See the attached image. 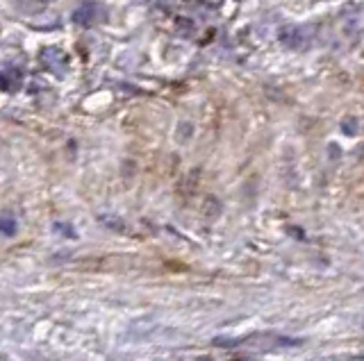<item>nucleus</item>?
I'll return each instance as SVG.
<instances>
[{"instance_id":"obj_1","label":"nucleus","mask_w":364,"mask_h":361,"mask_svg":"<svg viewBox=\"0 0 364 361\" xmlns=\"http://www.w3.org/2000/svg\"><path fill=\"white\" fill-rule=\"evenodd\" d=\"M216 345H223V348H253V350H278V348H294L298 345L300 341H294V339H285V336H274V334H253L249 339H242V341H214Z\"/></svg>"},{"instance_id":"obj_2","label":"nucleus","mask_w":364,"mask_h":361,"mask_svg":"<svg viewBox=\"0 0 364 361\" xmlns=\"http://www.w3.org/2000/svg\"><path fill=\"white\" fill-rule=\"evenodd\" d=\"M105 19H107V10L100 3H91V0L82 3L73 12V23L75 26H82V28H91V26H96V23L105 21Z\"/></svg>"},{"instance_id":"obj_3","label":"nucleus","mask_w":364,"mask_h":361,"mask_svg":"<svg viewBox=\"0 0 364 361\" xmlns=\"http://www.w3.org/2000/svg\"><path fill=\"white\" fill-rule=\"evenodd\" d=\"M41 66L48 70V73L52 75H57V77H64L68 73V57H66V52L64 50H59V48H44L41 50Z\"/></svg>"},{"instance_id":"obj_4","label":"nucleus","mask_w":364,"mask_h":361,"mask_svg":"<svg viewBox=\"0 0 364 361\" xmlns=\"http://www.w3.org/2000/svg\"><path fill=\"white\" fill-rule=\"evenodd\" d=\"M278 39H280V43L285 46V48H289V50H303L305 46L309 43V37L305 32V28H300V26H285V28H280Z\"/></svg>"},{"instance_id":"obj_5","label":"nucleus","mask_w":364,"mask_h":361,"mask_svg":"<svg viewBox=\"0 0 364 361\" xmlns=\"http://www.w3.org/2000/svg\"><path fill=\"white\" fill-rule=\"evenodd\" d=\"M23 84V75L17 68H5L0 70V91L5 93H17Z\"/></svg>"},{"instance_id":"obj_6","label":"nucleus","mask_w":364,"mask_h":361,"mask_svg":"<svg viewBox=\"0 0 364 361\" xmlns=\"http://www.w3.org/2000/svg\"><path fill=\"white\" fill-rule=\"evenodd\" d=\"M17 218L12 214H0V234H7V237H12L14 232H17Z\"/></svg>"},{"instance_id":"obj_7","label":"nucleus","mask_w":364,"mask_h":361,"mask_svg":"<svg viewBox=\"0 0 364 361\" xmlns=\"http://www.w3.org/2000/svg\"><path fill=\"white\" fill-rule=\"evenodd\" d=\"M203 211H205V216H210V218H214V216H219V211H221V205L216 202V198H207V202H205V207H203Z\"/></svg>"},{"instance_id":"obj_8","label":"nucleus","mask_w":364,"mask_h":361,"mask_svg":"<svg viewBox=\"0 0 364 361\" xmlns=\"http://www.w3.org/2000/svg\"><path fill=\"white\" fill-rule=\"evenodd\" d=\"M157 3H162V5H169V3H173V0H157Z\"/></svg>"}]
</instances>
